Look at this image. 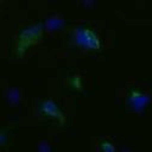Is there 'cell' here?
Segmentation results:
<instances>
[{
  "label": "cell",
  "mask_w": 152,
  "mask_h": 152,
  "mask_svg": "<svg viewBox=\"0 0 152 152\" xmlns=\"http://www.w3.org/2000/svg\"><path fill=\"white\" fill-rule=\"evenodd\" d=\"M44 26L45 24L39 21L35 23H31L28 26H24L18 31L15 45V51L17 56H23L32 45H34L37 42L42 39L44 33Z\"/></svg>",
  "instance_id": "obj_1"
},
{
  "label": "cell",
  "mask_w": 152,
  "mask_h": 152,
  "mask_svg": "<svg viewBox=\"0 0 152 152\" xmlns=\"http://www.w3.org/2000/svg\"><path fill=\"white\" fill-rule=\"evenodd\" d=\"M73 37L75 43L86 49L99 50L102 48V42H101L100 35L97 34L96 29L90 24H78L73 31Z\"/></svg>",
  "instance_id": "obj_2"
},
{
  "label": "cell",
  "mask_w": 152,
  "mask_h": 152,
  "mask_svg": "<svg viewBox=\"0 0 152 152\" xmlns=\"http://www.w3.org/2000/svg\"><path fill=\"white\" fill-rule=\"evenodd\" d=\"M150 100L148 94H146L142 89L136 86H132L126 93V102L134 110H141Z\"/></svg>",
  "instance_id": "obj_3"
},
{
  "label": "cell",
  "mask_w": 152,
  "mask_h": 152,
  "mask_svg": "<svg viewBox=\"0 0 152 152\" xmlns=\"http://www.w3.org/2000/svg\"><path fill=\"white\" fill-rule=\"evenodd\" d=\"M39 111L43 115H45L48 117H53L61 123L65 122V115H63L62 110L57 106V104H55L54 101L49 100V99L42 101L39 104Z\"/></svg>",
  "instance_id": "obj_4"
},
{
  "label": "cell",
  "mask_w": 152,
  "mask_h": 152,
  "mask_svg": "<svg viewBox=\"0 0 152 152\" xmlns=\"http://www.w3.org/2000/svg\"><path fill=\"white\" fill-rule=\"evenodd\" d=\"M100 148L102 152H116V146L113 145V142L108 139H104L100 142Z\"/></svg>",
  "instance_id": "obj_5"
},
{
  "label": "cell",
  "mask_w": 152,
  "mask_h": 152,
  "mask_svg": "<svg viewBox=\"0 0 152 152\" xmlns=\"http://www.w3.org/2000/svg\"><path fill=\"white\" fill-rule=\"evenodd\" d=\"M69 84L73 88H80V86H83V80L79 75H73V77L69 78Z\"/></svg>",
  "instance_id": "obj_6"
},
{
  "label": "cell",
  "mask_w": 152,
  "mask_h": 152,
  "mask_svg": "<svg viewBox=\"0 0 152 152\" xmlns=\"http://www.w3.org/2000/svg\"><path fill=\"white\" fill-rule=\"evenodd\" d=\"M61 22H63V20H61V18H56V17H50V18H48L46 21H45V26H48V27H56L57 24H60Z\"/></svg>",
  "instance_id": "obj_7"
}]
</instances>
